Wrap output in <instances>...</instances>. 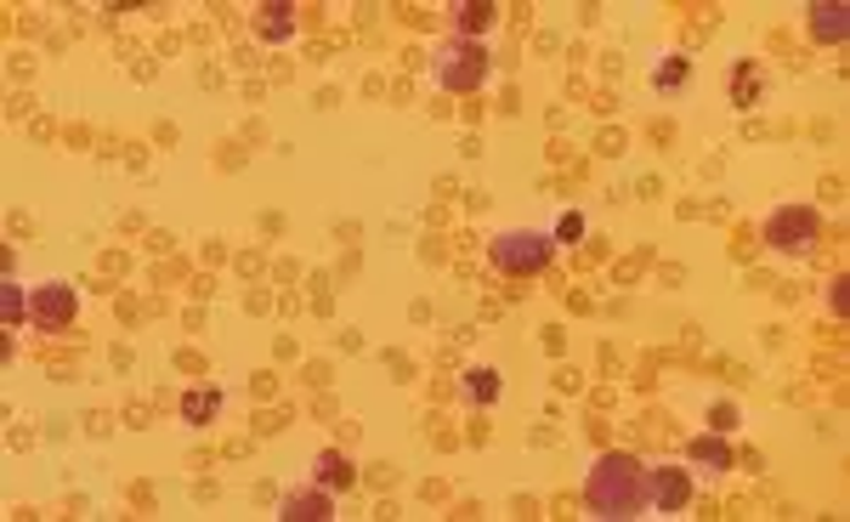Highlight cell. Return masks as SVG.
Listing matches in <instances>:
<instances>
[{
  "mask_svg": "<svg viewBox=\"0 0 850 522\" xmlns=\"http://www.w3.org/2000/svg\"><path fill=\"white\" fill-rule=\"evenodd\" d=\"M0 318H7V324L29 318V290H18V278H7V284H0Z\"/></svg>",
  "mask_w": 850,
  "mask_h": 522,
  "instance_id": "cell-16",
  "label": "cell"
},
{
  "mask_svg": "<svg viewBox=\"0 0 850 522\" xmlns=\"http://www.w3.org/2000/svg\"><path fill=\"white\" fill-rule=\"evenodd\" d=\"M335 511V494L329 489H295V494H284L278 500V522H324Z\"/></svg>",
  "mask_w": 850,
  "mask_h": 522,
  "instance_id": "cell-6",
  "label": "cell"
},
{
  "mask_svg": "<svg viewBox=\"0 0 850 522\" xmlns=\"http://www.w3.org/2000/svg\"><path fill=\"white\" fill-rule=\"evenodd\" d=\"M755 98H760V69H755V63H737V69H731V103L748 109Z\"/></svg>",
  "mask_w": 850,
  "mask_h": 522,
  "instance_id": "cell-15",
  "label": "cell"
},
{
  "mask_svg": "<svg viewBox=\"0 0 850 522\" xmlns=\"http://www.w3.org/2000/svg\"><path fill=\"white\" fill-rule=\"evenodd\" d=\"M460 392L477 403V409H488L499 392H505V381H499V369H465V381H460Z\"/></svg>",
  "mask_w": 850,
  "mask_h": 522,
  "instance_id": "cell-13",
  "label": "cell"
},
{
  "mask_svg": "<svg viewBox=\"0 0 850 522\" xmlns=\"http://www.w3.org/2000/svg\"><path fill=\"white\" fill-rule=\"evenodd\" d=\"M216 409H222V392H216V387H198V392L182 398V420H187V426H211Z\"/></svg>",
  "mask_w": 850,
  "mask_h": 522,
  "instance_id": "cell-14",
  "label": "cell"
},
{
  "mask_svg": "<svg viewBox=\"0 0 850 522\" xmlns=\"http://www.w3.org/2000/svg\"><path fill=\"white\" fill-rule=\"evenodd\" d=\"M811 40H822V45L850 40V12L839 7V0H817L811 7Z\"/></svg>",
  "mask_w": 850,
  "mask_h": 522,
  "instance_id": "cell-11",
  "label": "cell"
},
{
  "mask_svg": "<svg viewBox=\"0 0 850 522\" xmlns=\"http://www.w3.org/2000/svg\"><path fill=\"white\" fill-rule=\"evenodd\" d=\"M653 85L664 91V98H675V91L686 85V58H664V63H658V74H653Z\"/></svg>",
  "mask_w": 850,
  "mask_h": 522,
  "instance_id": "cell-17",
  "label": "cell"
},
{
  "mask_svg": "<svg viewBox=\"0 0 850 522\" xmlns=\"http://www.w3.org/2000/svg\"><path fill=\"white\" fill-rule=\"evenodd\" d=\"M448 18H454V34L460 40H477L499 23V7L493 0H460V7H448Z\"/></svg>",
  "mask_w": 850,
  "mask_h": 522,
  "instance_id": "cell-10",
  "label": "cell"
},
{
  "mask_svg": "<svg viewBox=\"0 0 850 522\" xmlns=\"http://www.w3.org/2000/svg\"><path fill=\"white\" fill-rule=\"evenodd\" d=\"M584 511L590 516H641L653 511V471L635 454H602L584 478Z\"/></svg>",
  "mask_w": 850,
  "mask_h": 522,
  "instance_id": "cell-1",
  "label": "cell"
},
{
  "mask_svg": "<svg viewBox=\"0 0 850 522\" xmlns=\"http://www.w3.org/2000/svg\"><path fill=\"white\" fill-rule=\"evenodd\" d=\"M74 313H80V296L69 290V284H58V278H52V284H34V290H29V324L45 329V336L69 329Z\"/></svg>",
  "mask_w": 850,
  "mask_h": 522,
  "instance_id": "cell-5",
  "label": "cell"
},
{
  "mask_svg": "<svg viewBox=\"0 0 850 522\" xmlns=\"http://www.w3.org/2000/svg\"><path fill=\"white\" fill-rule=\"evenodd\" d=\"M313 483L329 489V494H340V489L358 483V465L346 460V454H335V449H324V454H313Z\"/></svg>",
  "mask_w": 850,
  "mask_h": 522,
  "instance_id": "cell-9",
  "label": "cell"
},
{
  "mask_svg": "<svg viewBox=\"0 0 850 522\" xmlns=\"http://www.w3.org/2000/svg\"><path fill=\"white\" fill-rule=\"evenodd\" d=\"M488 69H493V58H488L482 40L448 34V40L431 45V80H437L442 91H454V98H465V91H482V85H488Z\"/></svg>",
  "mask_w": 850,
  "mask_h": 522,
  "instance_id": "cell-2",
  "label": "cell"
},
{
  "mask_svg": "<svg viewBox=\"0 0 850 522\" xmlns=\"http://www.w3.org/2000/svg\"><path fill=\"white\" fill-rule=\"evenodd\" d=\"M488 256H493L499 273L533 278V273L550 267V256H556V239H550V233H539V227H516V233H499V239L488 245Z\"/></svg>",
  "mask_w": 850,
  "mask_h": 522,
  "instance_id": "cell-3",
  "label": "cell"
},
{
  "mask_svg": "<svg viewBox=\"0 0 850 522\" xmlns=\"http://www.w3.org/2000/svg\"><path fill=\"white\" fill-rule=\"evenodd\" d=\"M760 233H766V245L782 250V256H811L817 239H822V216L811 205H777Z\"/></svg>",
  "mask_w": 850,
  "mask_h": 522,
  "instance_id": "cell-4",
  "label": "cell"
},
{
  "mask_svg": "<svg viewBox=\"0 0 850 522\" xmlns=\"http://www.w3.org/2000/svg\"><path fill=\"white\" fill-rule=\"evenodd\" d=\"M653 505L658 511H686L692 505V471L686 465H658L653 471Z\"/></svg>",
  "mask_w": 850,
  "mask_h": 522,
  "instance_id": "cell-7",
  "label": "cell"
},
{
  "mask_svg": "<svg viewBox=\"0 0 850 522\" xmlns=\"http://www.w3.org/2000/svg\"><path fill=\"white\" fill-rule=\"evenodd\" d=\"M550 239H556V245H578L584 239V216H556V227H550Z\"/></svg>",
  "mask_w": 850,
  "mask_h": 522,
  "instance_id": "cell-18",
  "label": "cell"
},
{
  "mask_svg": "<svg viewBox=\"0 0 850 522\" xmlns=\"http://www.w3.org/2000/svg\"><path fill=\"white\" fill-rule=\"evenodd\" d=\"M686 460L704 471V478H726V471L737 465V454H731V443L726 438H715V432H704V438H692L686 443Z\"/></svg>",
  "mask_w": 850,
  "mask_h": 522,
  "instance_id": "cell-8",
  "label": "cell"
},
{
  "mask_svg": "<svg viewBox=\"0 0 850 522\" xmlns=\"http://www.w3.org/2000/svg\"><path fill=\"white\" fill-rule=\"evenodd\" d=\"M844 296H850V284H844V273H833V284H828V307H833L839 318L850 313V307H844Z\"/></svg>",
  "mask_w": 850,
  "mask_h": 522,
  "instance_id": "cell-19",
  "label": "cell"
},
{
  "mask_svg": "<svg viewBox=\"0 0 850 522\" xmlns=\"http://www.w3.org/2000/svg\"><path fill=\"white\" fill-rule=\"evenodd\" d=\"M249 34L267 40V45L289 40V34H295V7H256V18H249Z\"/></svg>",
  "mask_w": 850,
  "mask_h": 522,
  "instance_id": "cell-12",
  "label": "cell"
}]
</instances>
